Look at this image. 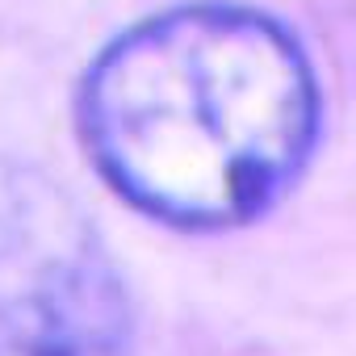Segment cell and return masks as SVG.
Returning a JSON list of instances; mask_svg holds the SVG:
<instances>
[{
    "mask_svg": "<svg viewBox=\"0 0 356 356\" xmlns=\"http://www.w3.org/2000/svg\"><path fill=\"white\" fill-rule=\"evenodd\" d=\"M76 109L105 181L181 231L260 218L302 176L318 134L306 51L239 5H181L118 34Z\"/></svg>",
    "mask_w": 356,
    "mask_h": 356,
    "instance_id": "1",
    "label": "cell"
},
{
    "mask_svg": "<svg viewBox=\"0 0 356 356\" xmlns=\"http://www.w3.org/2000/svg\"><path fill=\"white\" fill-rule=\"evenodd\" d=\"M0 356H134L122 273L84 206L0 155Z\"/></svg>",
    "mask_w": 356,
    "mask_h": 356,
    "instance_id": "2",
    "label": "cell"
}]
</instances>
